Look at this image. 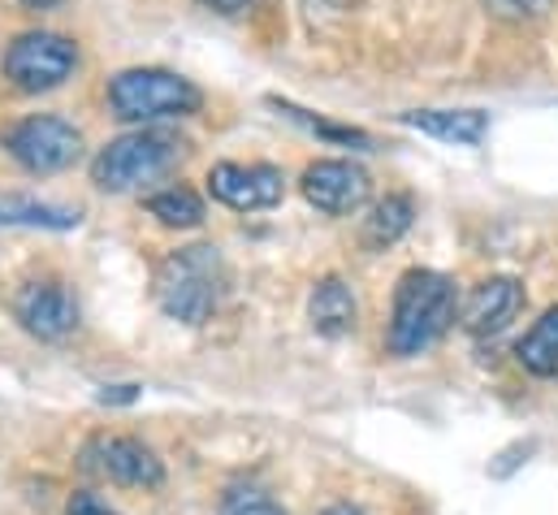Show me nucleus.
<instances>
[{
    "label": "nucleus",
    "mask_w": 558,
    "mask_h": 515,
    "mask_svg": "<svg viewBox=\"0 0 558 515\" xmlns=\"http://www.w3.org/2000/svg\"><path fill=\"white\" fill-rule=\"evenodd\" d=\"M0 70H4V83L22 96L57 92L78 70V44L61 31H22L9 39Z\"/></svg>",
    "instance_id": "5"
},
{
    "label": "nucleus",
    "mask_w": 558,
    "mask_h": 515,
    "mask_svg": "<svg viewBox=\"0 0 558 515\" xmlns=\"http://www.w3.org/2000/svg\"><path fill=\"white\" fill-rule=\"evenodd\" d=\"M195 4L208 9V13H221V17H243V13L256 9V0H195Z\"/></svg>",
    "instance_id": "22"
},
{
    "label": "nucleus",
    "mask_w": 558,
    "mask_h": 515,
    "mask_svg": "<svg viewBox=\"0 0 558 515\" xmlns=\"http://www.w3.org/2000/svg\"><path fill=\"white\" fill-rule=\"evenodd\" d=\"M17 325L39 343H61L78 330V299L61 277H35L13 295Z\"/></svg>",
    "instance_id": "7"
},
{
    "label": "nucleus",
    "mask_w": 558,
    "mask_h": 515,
    "mask_svg": "<svg viewBox=\"0 0 558 515\" xmlns=\"http://www.w3.org/2000/svg\"><path fill=\"white\" fill-rule=\"evenodd\" d=\"M459 290L446 273L437 268H408L395 286L390 303V325H386V351L399 360L424 356L454 321Z\"/></svg>",
    "instance_id": "1"
},
{
    "label": "nucleus",
    "mask_w": 558,
    "mask_h": 515,
    "mask_svg": "<svg viewBox=\"0 0 558 515\" xmlns=\"http://www.w3.org/2000/svg\"><path fill=\"white\" fill-rule=\"evenodd\" d=\"M412 226H416V200H412L408 191H390V195L377 200L373 213L364 217V248H368V252H386V248H395Z\"/></svg>",
    "instance_id": "15"
},
{
    "label": "nucleus",
    "mask_w": 558,
    "mask_h": 515,
    "mask_svg": "<svg viewBox=\"0 0 558 515\" xmlns=\"http://www.w3.org/2000/svg\"><path fill=\"white\" fill-rule=\"evenodd\" d=\"M520 308H524V286L515 277H485L463 303V330L472 338H494L520 316Z\"/></svg>",
    "instance_id": "11"
},
{
    "label": "nucleus",
    "mask_w": 558,
    "mask_h": 515,
    "mask_svg": "<svg viewBox=\"0 0 558 515\" xmlns=\"http://www.w3.org/2000/svg\"><path fill=\"white\" fill-rule=\"evenodd\" d=\"M221 515H286V507L260 486H230L221 494Z\"/></svg>",
    "instance_id": "19"
},
{
    "label": "nucleus",
    "mask_w": 558,
    "mask_h": 515,
    "mask_svg": "<svg viewBox=\"0 0 558 515\" xmlns=\"http://www.w3.org/2000/svg\"><path fill=\"white\" fill-rule=\"evenodd\" d=\"M485 4L507 22H537L555 9V0H485Z\"/></svg>",
    "instance_id": "20"
},
{
    "label": "nucleus",
    "mask_w": 558,
    "mask_h": 515,
    "mask_svg": "<svg viewBox=\"0 0 558 515\" xmlns=\"http://www.w3.org/2000/svg\"><path fill=\"white\" fill-rule=\"evenodd\" d=\"M208 195L234 213H265L278 208L286 195V178L278 165H239L221 160L208 169Z\"/></svg>",
    "instance_id": "9"
},
{
    "label": "nucleus",
    "mask_w": 558,
    "mask_h": 515,
    "mask_svg": "<svg viewBox=\"0 0 558 515\" xmlns=\"http://www.w3.org/2000/svg\"><path fill=\"white\" fill-rule=\"evenodd\" d=\"M399 122L428 134V139L459 143V147H476L489 134L485 109H412V113H399Z\"/></svg>",
    "instance_id": "13"
},
{
    "label": "nucleus",
    "mask_w": 558,
    "mask_h": 515,
    "mask_svg": "<svg viewBox=\"0 0 558 515\" xmlns=\"http://www.w3.org/2000/svg\"><path fill=\"white\" fill-rule=\"evenodd\" d=\"M269 105L278 109L281 118L299 122L303 130H312V134H320V139H329V143H342V147H360V152H368V147H373V134H368V130L338 127V122H329V118H316V113H307V109H299V105L281 100V96H269Z\"/></svg>",
    "instance_id": "18"
},
{
    "label": "nucleus",
    "mask_w": 558,
    "mask_h": 515,
    "mask_svg": "<svg viewBox=\"0 0 558 515\" xmlns=\"http://www.w3.org/2000/svg\"><path fill=\"white\" fill-rule=\"evenodd\" d=\"M320 515H364L360 507H351V503H333V507H325Z\"/></svg>",
    "instance_id": "25"
},
{
    "label": "nucleus",
    "mask_w": 558,
    "mask_h": 515,
    "mask_svg": "<svg viewBox=\"0 0 558 515\" xmlns=\"http://www.w3.org/2000/svg\"><path fill=\"white\" fill-rule=\"evenodd\" d=\"M65 515H118L109 503H100L96 494H74L70 499V507H65Z\"/></svg>",
    "instance_id": "23"
},
{
    "label": "nucleus",
    "mask_w": 558,
    "mask_h": 515,
    "mask_svg": "<svg viewBox=\"0 0 558 515\" xmlns=\"http://www.w3.org/2000/svg\"><path fill=\"white\" fill-rule=\"evenodd\" d=\"M515 356L533 378H558V303L546 308L542 321L520 338Z\"/></svg>",
    "instance_id": "16"
},
{
    "label": "nucleus",
    "mask_w": 558,
    "mask_h": 515,
    "mask_svg": "<svg viewBox=\"0 0 558 515\" xmlns=\"http://www.w3.org/2000/svg\"><path fill=\"white\" fill-rule=\"evenodd\" d=\"M0 226H17V230H78L83 213L70 204H52V200H35V195H17V191H0Z\"/></svg>",
    "instance_id": "14"
},
{
    "label": "nucleus",
    "mask_w": 558,
    "mask_h": 515,
    "mask_svg": "<svg viewBox=\"0 0 558 515\" xmlns=\"http://www.w3.org/2000/svg\"><path fill=\"white\" fill-rule=\"evenodd\" d=\"M303 200L325 217H351L368 204L373 178L355 160H312L299 178Z\"/></svg>",
    "instance_id": "8"
},
{
    "label": "nucleus",
    "mask_w": 558,
    "mask_h": 515,
    "mask_svg": "<svg viewBox=\"0 0 558 515\" xmlns=\"http://www.w3.org/2000/svg\"><path fill=\"white\" fill-rule=\"evenodd\" d=\"M26 9H35V13H48V9H61L65 0H22Z\"/></svg>",
    "instance_id": "24"
},
{
    "label": "nucleus",
    "mask_w": 558,
    "mask_h": 515,
    "mask_svg": "<svg viewBox=\"0 0 558 515\" xmlns=\"http://www.w3.org/2000/svg\"><path fill=\"white\" fill-rule=\"evenodd\" d=\"M143 386L140 382H126V386H105L96 394V403H105V407H126V403H140Z\"/></svg>",
    "instance_id": "21"
},
{
    "label": "nucleus",
    "mask_w": 558,
    "mask_h": 515,
    "mask_svg": "<svg viewBox=\"0 0 558 515\" xmlns=\"http://www.w3.org/2000/svg\"><path fill=\"white\" fill-rule=\"evenodd\" d=\"M226 295V260L213 243L178 248L156 264L151 299L178 325H204Z\"/></svg>",
    "instance_id": "2"
},
{
    "label": "nucleus",
    "mask_w": 558,
    "mask_h": 515,
    "mask_svg": "<svg viewBox=\"0 0 558 515\" xmlns=\"http://www.w3.org/2000/svg\"><path fill=\"white\" fill-rule=\"evenodd\" d=\"M83 468L109 477L113 486H140V490L165 486V464L140 438H92L83 451Z\"/></svg>",
    "instance_id": "10"
},
{
    "label": "nucleus",
    "mask_w": 558,
    "mask_h": 515,
    "mask_svg": "<svg viewBox=\"0 0 558 515\" xmlns=\"http://www.w3.org/2000/svg\"><path fill=\"white\" fill-rule=\"evenodd\" d=\"M105 105L118 122L126 127H160V122H182L195 118L204 109V92L165 70V65H135V70H118L105 87Z\"/></svg>",
    "instance_id": "3"
},
{
    "label": "nucleus",
    "mask_w": 558,
    "mask_h": 515,
    "mask_svg": "<svg viewBox=\"0 0 558 515\" xmlns=\"http://www.w3.org/2000/svg\"><path fill=\"white\" fill-rule=\"evenodd\" d=\"M186 152H191V143L165 127L126 130V134L109 139V143L96 152V160H92V182H96L100 191H109V195L135 191L143 182L165 178Z\"/></svg>",
    "instance_id": "4"
},
{
    "label": "nucleus",
    "mask_w": 558,
    "mask_h": 515,
    "mask_svg": "<svg viewBox=\"0 0 558 515\" xmlns=\"http://www.w3.org/2000/svg\"><path fill=\"white\" fill-rule=\"evenodd\" d=\"M0 143L26 173H39V178L65 173L83 156V130L57 113H31V118L13 122L0 134Z\"/></svg>",
    "instance_id": "6"
},
{
    "label": "nucleus",
    "mask_w": 558,
    "mask_h": 515,
    "mask_svg": "<svg viewBox=\"0 0 558 515\" xmlns=\"http://www.w3.org/2000/svg\"><path fill=\"white\" fill-rule=\"evenodd\" d=\"M307 321L320 338H347L360 325V303L355 290L342 277H320L312 299H307Z\"/></svg>",
    "instance_id": "12"
},
{
    "label": "nucleus",
    "mask_w": 558,
    "mask_h": 515,
    "mask_svg": "<svg viewBox=\"0 0 558 515\" xmlns=\"http://www.w3.org/2000/svg\"><path fill=\"white\" fill-rule=\"evenodd\" d=\"M147 217H156L160 226L169 230H195L204 226V200L191 191V187H165V191H151L143 200Z\"/></svg>",
    "instance_id": "17"
}]
</instances>
